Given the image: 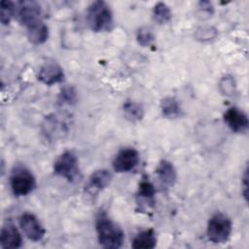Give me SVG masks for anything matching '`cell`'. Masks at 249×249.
I'll use <instances>...</instances> for the list:
<instances>
[{
	"instance_id": "obj_1",
	"label": "cell",
	"mask_w": 249,
	"mask_h": 249,
	"mask_svg": "<svg viewBox=\"0 0 249 249\" xmlns=\"http://www.w3.org/2000/svg\"><path fill=\"white\" fill-rule=\"evenodd\" d=\"M95 231L98 243L104 248L117 249L123 246L124 232L105 212H99L95 220Z\"/></svg>"
},
{
	"instance_id": "obj_2",
	"label": "cell",
	"mask_w": 249,
	"mask_h": 249,
	"mask_svg": "<svg viewBox=\"0 0 249 249\" xmlns=\"http://www.w3.org/2000/svg\"><path fill=\"white\" fill-rule=\"evenodd\" d=\"M86 19L89 27L94 32L111 31L114 25L112 10L101 0L94 1L88 7Z\"/></svg>"
},
{
	"instance_id": "obj_3",
	"label": "cell",
	"mask_w": 249,
	"mask_h": 249,
	"mask_svg": "<svg viewBox=\"0 0 249 249\" xmlns=\"http://www.w3.org/2000/svg\"><path fill=\"white\" fill-rule=\"evenodd\" d=\"M232 231L231 219L222 212H216L208 220L206 234L209 241L221 244L228 241Z\"/></svg>"
},
{
	"instance_id": "obj_4",
	"label": "cell",
	"mask_w": 249,
	"mask_h": 249,
	"mask_svg": "<svg viewBox=\"0 0 249 249\" xmlns=\"http://www.w3.org/2000/svg\"><path fill=\"white\" fill-rule=\"evenodd\" d=\"M10 186L16 196H24L30 194L36 187V179L33 173L24 165L14 166L10 176Z\"/></svg>"
},
{
	"instance_id": "obj_5",
	"label": "cell",
	"mask_w": 249,
	"mask_h": 249,
	"mask_svg": "<svg viewBox=\"0 0 249 249\" xmlns=\"http://www.w3.org/2000/svg\"><path fill=\"white\" fill-rule=\"evenodd\" d=\"M53 173L68 182H74L80 174L79 160L72 151H64L53 162Z\"/></svg>"
},
{
	"instance_id": "obj_6",
	"label": "cell",
	"mask_w": 249,
	"mask_h": 249,
	"mask_svg": "<svg viewBox=\"0 0 249 249\" xmlns=\"http://www.w3.org/2000/svg\"><path fill=\"white\" fill-rule=\"evenodd\" d=\"M18 22L25 28L42 21V9L36 1H20L17 7Z\"/></svg>"
},
{
	"instance_id": "obj_7",
	"label": "cell",
	"mask_w": 249,
	"mask_h": 249,
	"mask_svg": "<svg viewBox=\"0 0 249 249\" xmlns=\"http://www.w3.org/2000/svg\"><path fill=\"white\" fill-rule=\"evenodd\" d=\"M18 224L24 235L34 242L43 239L45 236V228L38 220V218L30 212L22 213L19 216Z\"/></svg>"
},
{
	"instance_id": "obj_8",
	"label": "cell",
	"mask_w": 249,
	"mask_h": 249,
	"mask_svg": "<svg viewBox=\"0 0 249 249\" xmlns=\"http://www.w3.org/2000/svg\"><path fill=\"white\" fill-rule=\"evenodd\" d=\"M140 157L137 150L133 148H124L118 152L113 160V169L118 173L132 171L139 163Z\"/></svg>"
},
{
	"instance_id": "obj_9",
	"label": "cell",
	"mask_w": 249,
	"mask_h": 249,
	"mask_svg": "<svg viewBox=\"0 0 249 249\" xmlns=\"http://www.w3.org/2000/svg\"><path fill=\"white\" fill-rule=\"evenodd\" d=\"M224 122L235 133H244L249 126V120L245 112L237 107H230L223 115Z\"/></svg>"
},
{
	"instance_id": "obj_10",
	"label": "cell",
	"mask_w": 249,
	"mask_h": 249,
	"mask_svg": "<svg viewBox=\"0 0 249 249\" xmlns=\"http://www.w3.org/2000/svg\"><path fill=\"white\" fill-rule=\"evenodd\" d=\"M38 80L46 85L53 86L54 84L61 83L64 80V72L60 65L55 62H46L39 69Z\"/></svg>"
},
{
	"instance_id": "obj_11",
	"label": "cell",
	"mask_w": 249,
	"mask_h": 249,
	"mask_svg": "<svg viewBox=\"0 0 249 249\" xmlns=\"http://www.w3.org/2000/svg\"><path fill=\"white\" fill-rule=\"evenodd\" d=\"M0 245L2 248H19L22 245V237L16 226L8 222L1 228Z\"/></svg>"
},
{
	"instance_id": "obj_12",
	"label": "cell",
	"mask_w": 249,
	"mask_h": 249,
	"mask_svg": "<svg viewBox=\"0 0 249 249\" xmlns=\"http://www.w3.org/2000/svg\"><path fill=\"white\" fill-rule=\"evenodd\" d=\"M156 175L162 186L165 188L172 187L177 179V172L171 161L167 160H161L157 168Z\"/></svg>"
},
{
	"instance_id": "obj_13",
	"label": "cell",
	"mask_w": 249,
	"mask_h": 249,
	"mask_svg": "<svg viewBox=\"0 0 249 249\" xmlns=\"http://www.w3.org/2000/svg\"><path fill=\"white\" fill-rule=\"evenodd\" d=\"M112 181V174L107 169H98L93 171L89 178L88 187L91 193H97L107 188Z\"/></svg>"
},
{
	"instance_id": "obj_14",
	"label": "cell",
	"mask_w": 249,
	"mask_h": 249,
	"mask_svg": "<svg viewBox=\"0 0 249 249\" xmlns=\"http://www.w3.org/2000/svg\"><path fill=\"white\" fill-rule=\"evenodd\" d=\"M28 41L34 45H42L49 38V27L42 20L26 28Z\"/></svg>"
},
{
	"instance_id": "obj_15",
	"label": "cell",
	"mask_w": 249,
	"mask_h": 249,
	"mask_svg": "<svg viewBox=\"0 0 249 249\" xmlns=\"http://www.w3.org/2000/svg\"><path fill=\"white\" fill-rule=\"evenodd\" d=\"M160 111L166 119H177L183 115L180 102L173 96H166L160 101Z\"/></svg>"
},
{
	"instance_id": "obj_16",
	"label": "cell",
	"mask_w": 249,
	"mask_h": 249,
	"mask_svg": "<svg viewBox=\"0 0 249 249\" xmlns=\"http://www.w3.org/2000/svg\"><path fill=\"white\" fill-rule=\"evenodd\" d=\"M157 245V236L153 229L140 231L132 240L131 246L134 249H153Z\"/></svg>"
},
{
	"instance_id": "obj_17",
	"label": "cell",
	"mask_w": 249,
	"mask_h": 249,
	"mask_svg": "<svg viewBox=\"0 0 249 249\" xmlns=\"http://www.w3.org/2000/svg\"><path fill=\"white\" fill-rule=\"evenodd\" d=\"M155 196H156V189L153 183H151L149 180H146V179L141 180L138 185L137 201L138 202L144 201L149 207H154Z\"/></svg>"
},
{
	"instance_id": "obj_18",
	"label": "cell",
	"mask_w": 249,
	"mask_h": 249,
	"mask_svg": "<svg viewBox=\"0 0 249 249\" xmlns=\"http://www.w3.org/2000/svg\"><path fill=\"white\" fill-rule=\"evenodd\" d=\"M123 112L129 122L136 123L143 119L144 117V108L143 106L133 100H126L123 105Z\"/></svg>"
},
{
	"instance_id": "obj_19",
	"label": "cell",
	"mask_w": 249,
	"mask_h": 249,
	"mask_svg": "<svg viewBox=\"0 0 249 249\" xmlns=\"http://www.w3.org/2000/svg\"><path fill=\"white\" fill-rule=\"evenodd\" d=\"M152 17L158 24H165L171 20L172 14L170 8L165 3L158 2L153 8Z\"/></svg>"
},
{
	"instance_id": "obj_20",
	"label": "cell",
	"mask_w": 249,
	"mask_h": 249,
	"mask_svg": "<svg viewBox=\"0 0 249 249\" xmlns=\"http://www.w3.org/2000/svg\"><path fill=\"white\" fill-rule=\"evenodd\" d=\"M17 14V5L10 0H2L0 3V20L3 25L10 23Z\"/></svg>"
},
{
	"instance_id": "obj_21",
	"label": "cell",
	"mask_w": 249,
	"mask_h": 249,
	"mask_svg": "<svg viewBox=\"0 0 249 249\" xmlns=\"http://www.w3.org/2000/svg\"><path fill=\"white\" fill-rule=\"evenodd\" d=\"M136 41L142 47H150L155 41V36L149 27L142 26L136 32Z\"/></svg>"
},
{
	"instance_id": "obj_22",
	"label": "cell",
	"mask_w": 249,
	"mask_h": 249,
	"mask_svg": "<svg viewBox=\"0 0 249 249\" xmlns=\"http://www.w3.org/2000/svg\"><path fill=\"white\" fill-rule=\"evenodd\" d=\"M221 92L226 96H232L236 91V83L232 76L226 75L219 82Z\"/></svg>"
},
{
	"instance_id": "obj_23",
	"label": "cell",
	"mask_w": 249,
	"mask_h": 249,
	"mask_svg": "<svg viewBox=\"0 0 249 249\" xmlns=\"http://www.w3.org/2000/svg\"><path fill=\"white\" fill-rule=\"evenodd\" d=\"M218 32L213 26H202L196 29L195 36L200 42H207L216 38Z\"/></svg>"
},
{
	"instance_id": "obj_24",
	"label": "cell",
	"mask_w": 249,
	"mask_h": 249,
	"mask_svg": "<svg viewBox=\"0 0 249 249\" xmlns=\"http://www.w3.org/2000/svg\"><path fill=\"white\" fill-rule=\"evenodd\" d=\"M77 100L76 90L72 87H65L61 89L58 95V103L59 104H68L72 105Z\"/></svg>"
},
{
	"instance_id": "obj_25",
	"label": "cell",
	"mask_w": 249,
	"mask_h": 249,
	"mask_svg": "<svg viewBox=\"0 0 249 249\" xmlns=\"http://www.w3.org/2000/svg\"><path fill=\"white\" fill-rule=\"evenodd\" d=\"M242 187H243V190H242V194L244 196V198L245 200H247V194H248V168L246 167L245 170H244V174L242 176Z\"/></svg>"
}]
</instances>
